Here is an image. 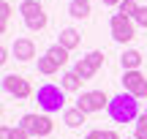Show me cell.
<instances>
[{
  "instance_id": "2",
  "label": "cell",
  "mask_w": 147,
  "mask_h": 139,
  "mask_svg": "<svg viewBox=\"0 0 147 139\" xmlns=\"http://www.w3.org/2000/svg\"><path fill=\"white\" fill-rule=\"evenodd\" d=\"M36 104L44 115H52V112H60L65 107V90L57 85H41L36 93Z\"/></svg>"
},
{
  "instance_id": "24",
  "label": "cell",
  "mask_w": 147,
  "mask_h": 139,
  "mask_svg": "<svg viewBox=\"0 0 147 139\" xmlns=\"http://www.w3.org/2000/svg\"><path fill=\"white\" fill-rule=\"evenodd\" d=\"M123 0H104V5H120Z\"/></svg>"
},
{
  "instance_id": "13",
  "label": "cell",
  "mask_w": 147,
  "mask_h": 139,
  "mask_svg": "<svg viewBox=\"0 0 147 139\" xmlns=\"http://www.w3.org/2000/svg\"><path fill=\"white\" fill-rule=\"evenodd\" d=\"M82 82H84V79L76 74V71H65L63 79H60V87H63L65 93H76L79 87H82Z\"/></svg>"
},
{
  "instance_id": "10",
  "label": "cell",
  "mask_w": 147,
  "mask_h": 139,
  "mask_svg": "<svg viewBox=\"0 0 147 139\" xmlns=\"http://www.w3.org/2000/svg\"><path fill=\"white\" fill-rule=\"evenodd\" d=\"M11 55H14L16 60H22V63H27V60L36 57V44H33L30 38H16L14 47H11Z\"/></svg>"
},
{
  "instance_id": "22",
  "label": "cell",
  "mask_w": 147,
  "mask_h": 139,
  "mask_svg": "<svg viewBox=\"0 0 147 139\" xmlns=\"http://www.w3.org/2000/svg\"><path fill=\"white\" fill-rule=\"evenodd\" d=\"M84 139H120V136H117L115 131H98V128H95V131H90Z\"/></svg>"
},
{
  "instance_id": "11",
  "label": "cell",
  "mask_w": 147,
  "mask_h": 139,
  "mask_svg": "<svg viewBox=\"0 0 147 139\" xmlns=\"http://www.w3.org/2000/svg\"><path fill=\"white\" fill-rule=\"evenodd\" d=\"M79 41H82V36H79V30H76V27H63V30H60L57 44H60V47H65L68 52L79 47Z\"/></svg>"
},
{
  "instance_id": "14",
  "label": "cell",
  "mask_w": 147,
  "mask_h": 139,
  "mask_svg": "<svg viewBox=\"0 0 147 139\" xmlns=\"http://www.w3.org/2000/svg\"><path fill=\"white\" fill-rule=\"evenodd\" d=\"M68 14L74 19H87L90 16V0H71L68 3Z\"/></svg>"
},
{
  "instance_id": "16",
  "label": "cell",
  "mask_w": 147,
  "mask_h": 139,
  "mask_svg": "<svg viewBox=\"0 0 147 139\" xmlns=\"http://www.w3.org/2000/svg\"><path fill=\"white\" fill-rule=\"evenodd\" d=\"M0 139H30V134H27L22 126H14V128H11V126H3V128H0Z\"/></svg>"
},
{
  "instance_id": "3",
  "label": "cell",
  "mask_w": 147,
  "mask_h": 139,
  "mask_svg": "<svg viewBox=\"0 0 147 139\" xmlns=\"http://www.w3.org/2000/svg\"><path fill=\"white\" fill-rule=\"evenodd\" d=\"M19 14L25 19L27 30H44L47 27V11L41 8V0H22Z\"/></svg>"
},
{
  "instance_id": "25",
  "label": "cell",
  "mask_w": 147,
  "mask_h": 139,
  "mask_svg": "<svg viewBox=\"0 0 147 139\" xmlns=\"http://www.w3.org/2000/svg\"><path fill=\"white\" fill-rule=\"evenodd\" d=\"M125 139H136V136H125Z\"/></svg>"
},
{
  "instance_id": "6",
  "label": "cell",
  "mask_w": 147,
  "mask_h": 139,
  "mask_svg": "<svg viewBox=\"0 0 147 139\" xmlns=\"http://www.w3.org/2000/svg\"><path fill=\"white\" fill-rule=\"evenodd\" d=\"M101 65H104V52H87L84 57L76 60V68H74V71H76V74L87 82V79H93V76L98 74Z\"/></svg>"
},
{
  "instance_id": "23",
  "label": "cell",
  "mask_w": 147,
  "mask_h": 139,
  "mask_svg": "<svg viewBox=\"0 0 147 139\" xmlns=\"http://www.w3.org/2000/svg\"><path fill=\"white\" fill-rule=\"evenodd\" d=\"M134 22H136L139 27H147V5H139L136 16H134Z\"/></svg>"
},
{
  "instance_id": "26",
  "label": "cell",
  "mask_w": 147,
  "mask_h": 139,
  "mask_svg": "<svg viewBox=\"0 0 147 139\" xmlns=\"http://www.w3.org/2000/svg\"><path fill=\"white\" fill-rule=\"evenodd\" d=\"M144 112H147V109H144Z\"/></svg>"
},
{
  "instance_id": "21",
  "label": "cell",
  "mask_w": 147,
  "mask_h": 139,
  "mask_svg": "<svg viewBox=\"0 0 147 139\" xmlns=\"http://www.w3.org/2000/svg\"><path fill=\"white\" fill-rule=\"evenodd\" d=\"M134 136L136 139H147V112L139 115V120H136V131H134Z\"/></svg>"
},
{
  "instance_id": "5",
  "label": "cell",
  "mask_w": 147,
  "mask_h": 139,
  "mask_svg": "<svg viewBox=\"0 0 147 139\" xmlns=\"http://www.w3.org/2000/svg\"><path fill=\"white\" fill-rule=\"evenodd\" d=\"M19 126H22L30 136H49V134H52V128H55L52 117H49V115H44V112H41V115H38V112L25 115Z\"/></svg>"
},
{
  "instance_id": "8",
  "label": "cell",
  "mask_w": 147,
  "mask_h": 139,
  "mask_svg": "<svg viewBox=\"0 0 147 139\" xmlns=\"http://www.w3.org/2000/svg\"><path fill=\"white\" fill-rule=\"evenodd\" d=\"M123 87L134 98H147V76L142 71H125L123 74Z\"/></svg>"
},
{
  "instance_id": "4",
  "label": "cell",
  "mask_w": 147,
  "mask_h": 139,
  "mask_svg": "<svg viewBox=\"0 0 147 139\" xmlns=\"http://www.w3.org/2000/svg\"><path fill=\"white\" fill-rule=\"evenodd\" d=\"M109 30H112V38H115L117 44H128V41H134V36H136V22L128 19V16H123V14H112Z\"/></svg>"
},
{
  "instance_id": "19",
  "label": "cell",
  "mask_w": 147,
  "mask_h": 139,
  "mask_svg": "<svg viewBox=\"0 0 147 139\" xmlns=\"http://www.w3.org/2000/svg\"><path fill=\"white\" fill-rule=\"evenodd\" d=\"M136 11H139V5L134 3V0H123V3L117 5V14L128 16V19H134V16H136Z\"/></svg>"
},
{
  "instance_id": "7",
  "label": "cell",
  "mask_w": 147,
  "mask_h": 139,
  "mask_svg": "<svg viewBox=\"0 0 147 139\" xmlns=\"http://www.w3.org/2000/svg\"><path fill=\"white\" fill-rule=\"evenodd\" d=\"M76 107L82 109L84 115H93V112H101L104 107H109V98H106L104 90H87V93H82V96H79Z\"/></svg>"
},
{
  "instance_id": "9",
  "label": "cell",
  "mask_w": 147,
  "mask_h": 139,
  "mask_svg": "<svg viewBox=\"0 0 147 139\" xmlns=\"http://www.w3.org/2000/svg\"><path fill=\"white\" fill-rule=\"evenodd\" d=\"M3 87H5L14 98H30V96H33L30 82H27L22 74H5V76H3Z\"/></svg>"
},
{
  "instance_id": "1",
  "label": "cell",
  "mask_w": 147,
  "mask_h": 139,
  "mask_svg": "<svg viewBox=\"0 0 147 139\" xmlns=\"http://www.w3.org/2000/svg\"><path fill=\"white\" fill-rule=\"evenodd\" d=\"M106 112L115 123H134L139 120V98H134L131 93H120V96L109 98Z\"/></svg>"
},
{
  "instance_id": "20",
  "label": "cell",
  "mask_w": 147,
  "mask_h": 139,
  "mask_svg": "<svg viewBox=\"0 0 147 139\" xmlns=\"http://www.w3.org/2000/svg\"><path fill=\"white\" fill-rule=\"evenodd\" d=\"M11 11H14V8H11V3H5V0H3V3H0V30H3V33H5V27H8Z\"/></svg>"
},
{
  "instance_id": "17",
  "label": "cell",
  "mask_w": 147,
  "mask_h": 139,
  "mask_svg": "<svg viewBox=\"0 0 147 139\" xmlns=\"http://www.w3.org/2000/svg\"><path fill=\"white\" fill-rule=\"evenodd\" d=\"M47 55H49V57H52L57 65H65V63H68V49L60 47V44H52V47L47 49Z\"/></svg>"
},
{
  "instance_id": "12",
  "label": "cell",
  "mask_w": 147,
  "mask_h": 139,
  "mask_svg": "<svg viewBox=\"0 0 147 139\" xmlns=\"http://www.w3.org/2000/svg\"><path fill=\"white\" fill-rule=\"evenodd\" d=\"M120 63H123V71H139V65H142V52L125 49V52L120 55Z\"/></svg>"
},
{
  "instance_id": "18",
  "label": "cell",
  "mask_w": 147,
  "mask_h": 139,
  "mask_svg": "<svg viewBox=\"0 0 147 139\" xmlns=\"http://www.w3.org/2000/svg\"><path fill=\"white\" fill-rule=\"evenodd\" d=\"M60 68V65L57 63H55V60L52 57H49V55H44V57H38V71H41V74H55V71H57Z\"/></svg>"
},
{
  "instance_id": "15",
  "label": "cell",
  "mask_w": 147,
  "mask_h": 139,
  "mask_svg": "<svg viewBox=\"0 0 147 139\" xmlns=\"http://www.w3.org/2000/svg\"><path fill=\"white\" fill-rule=\"evenodd\" d=\"M63 123L68 126V128H79V126L84 123V112L79 107H74V109H65L63 112Z\"/></svg>"
}]
</instances>
